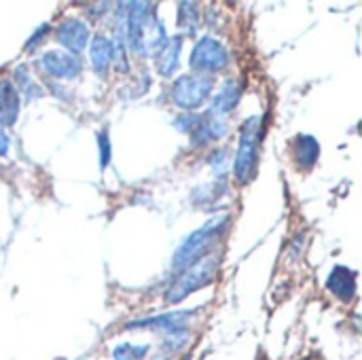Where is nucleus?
Listing matches in <instances>:
<instances>
[{
    "mask_svg": "<svg viewBox=\"0 0 362 360\" xmlns=\"http://www.w3.org/2000/svg\"><path fill=\"white\" fill-rule=\"evenodd\" d=\"M127 38L129 47L138 55H153L157 53L165 42L168 34L163 30V23L159 21L155 13V4L151 2H129L127 4Z\"/></svg>",
    "mask_w": 362,
    "mask_h": 360,
    "instance_id": "nucleus-1",
    "label": "nucleus"
},
{
    "mask_svg": "<svg viewBox=\"0 0 362 360\" xmlns=\"http://www.w3.org/2000/svg\"><path fill=\"white\" fill-rule=\"evenodd\" d=\"M229 227V214H218L212 216L206 225H202L197 231H193L174 252L172 257V267L185 272L187 267H191L193 263H197L199 259H204L206 255H210V246L216 244V240L227 231Z\"/></svg>",
    "mask_w": 362,
    "mask_h": 360,
    "instance_id": "nucleus-2",
    "label": "nucleus"
},
{
    "mask_svg": "<svg viewBox=\"0 0 362 360\" xmlns=\"http://www.w3.org/2000/svg\"><path fill=\"white\" fill-rule=\"evenodd\" d=\"M221 267V257L218 255H206L204 259H199L197 263H193L191 267H187L165 291V301L170 306H176L180 301H185L189 295L202 291L204 286L212 284L216 274Z\"/></svg>",
    "mask_w": 362,
    "mask_h": 360,
    "instance_id": "nucleus-3",
    "label": "nucleus"
},
{
    "mask_svg": "<svg viewBox=\"0 0 362 360\" xmlns=\"http://www.w3.org/2000/svg\"><path fill=\"white\" fill-rule=\"evenodd\" d=\"M259 138H261V117H250L240 132V144L233 161V174L240 185L255 180L259 170Z\"/></svg>",
    "mask_w": 362,
    "mask_h": 360,
    "instance_id": "nucleus-4",
    "label": "nucleus"
},
{
    "mask_svg": "<svg viewBox=\"0 0 362 360\" xmlns=\"http://www.w3.org/2000/svg\"><path fill=\"white\" fill-rule=\"evenodd\" d=\"M214 81L208 74H185L172 83V102L182 110H197L212 93Z\"/></svg>",
    "mask_w": 362,
    "mask_h": 360,
    "instance_id": "nucleus-5",
    "label": "nucleus"
},
{
    "mask_svg": "<svg viewBox=\"0 0 362 360\" xmlns=\"http://www.w3.org/2000/svg\"><path fill=\"white\" fill-rule=\"evenodd\" d=\"M229 59H231V55L221 40H216L212 36H204L193 47L191 57H189V66L195 72H204L210 76L214 72L225 70L229 66Z\"/></svg>",
    "mask_w": 362,
    "mask_h": 360,
    "instance_id": "nucleus-6",
    "label": "nucleus"
},
{
    "mask_svg": "<svg viewBox=\"0 0 362 360\" xmlns=\"http://www.w3.org/2000/svg\"><path fill=\"white\" fill-rule=\"evenodd\" d=\"M195 316V312H172V314H161V316H151V318H140L132 320L125 325L127 331L134 329H144V331H159L168 337L182 335L187 333V323Z\"/></svg>",
    "mask_w": 362,
    "mask_h": 360,
    "instance_id": "nucleus-7",
    "label": "nucleus"
},
{
    "mask_svg": "<svg viewBox=\"0 0 362 360\" xmlns=\"http://www.w3.org/2000/svg\"><path fill=\"white\" fill-rule=\"evenodd\" d=\"M36 64L51 79H76L83 72V64H81L78 55H72V53L59 51V49L45 51Z\"/></svg>",
    "mask_w": 362,
    "mask_h": 360,
    "instance_id": "nucleus-8",
    "label": "nucleus"
},
{
    "mask_svg": "<svg viewBox=\"0 0 362 360\" xmlns=\"http://www.w3.org/2000/svg\"><path fill=\"white\" fill-rule=\"evenodd\" d=\"M55 40L72 55H78L89 42V28L76 17H66L55 28Z\"/></svg>",
    "mask_w": 362,
    "mask_h": 360,
    "instance_id": "nucleus-9",
    "label": "nucleus"
},
{
    "mask_svg": "<svg viewBox=\"0 0 362 360\" xmlns=\"http://www.w3.org/2000/svg\"><path fill=\"white\" fill-rule=\"evenodd\" d=\"M227 134V125L221 117L212 115V112H206V115H199L195 127L191 129V144L195 146H206L218 138H223Z\"/></svg>",
    "mask_w": 362,
    "mask_h": 360,
    "instance_id": "nucleus-10",
    "label": "nucleus"
},
{
    "mask_svg": "<svg viewBox=\"0 0 362 360\" xmlns=\"http://www.w3.org/2000/svg\"><path fill=\"white\" fill-rule=\"evenodd\" d=\"M327 289L339 301H352L356 297V272L346 265L333 267V272L327 278Z\"/></svg>",
    "mask_w": 362,
    "mask_h": 360,
    "instance_id": "nucleus-11",
    "label": "nucleus"
},
{
    "mask_svg": "<svg viewBox=\"0 0 362 360\" xmlns=\"http://www.w3.org/2000/svg\"><path fill=\"white\" fill-rule=\"evenodd\" d=\"M21 98L11 79H0V125L11 127L19 119Z\"/></svg>",
    "mask_w": 362,
    "mask_h": 360,
    "instance_id": "nucleus-12",
    "label": "nucleus"
},
{
    "mask_svg": "<svg viewBox=\"0 0 362 360\" xmlns=\"http://www.w3.org/2000/svg\"><path fill=\"white\" fill-rule=\"evenodd\" d=\"M242 100V85L233 79L225 81L223 87L212 95V102H210V110L212 115L216 117H223V115H229Z\"/></svg>",
    "mask_w": 362,
    "mask_h": 360,
    "instance_id": "nucleus-13",
    "label": "nucleus"
},
{
    "mask_svg": "<svg viewBox=\"0 0 362 360\" xmlns=\"http://www.w3.org/2000/svg\"><path fill=\"white\" fill-rule=\"evenodd\" d=\"M180 51H182V36L168 38V42L155 53V70L165 79L174 76L180 64Z\"/></svg>",
    "mask_w": 362,
    "mask_h": 360,
    "instance_id": "nucleus-14",
    "label": "nucleus"
},
{
    "mask_svg": "<svg viewBox=\"0 0 362 360\" xmlns=\"http://www.w3.org/2000/svg\"><path fill=\"white\" fill-rule=\"evenodd\" d=\"M89 62H91V68L98 74L108 72V68L115 62V45H112V40L108 36L95 34L91 38V45H89Z\"/></svg>",
    "mask_w": 362,
    "mask_h": 360,
    "instance_id": "nucleus-15",
    "label": "nucleus"
},
{
    "mask_svg": "<svg viewBox=\"0 0 362 360\" xmlns=\"http://www.w3.org/2000/svg\"><path fill=\"white\" fill-rule=\"evenodd\" d=\"M293 155H295V161L299 168H314L318 157H320V144L314 136L310 134H299L295 138V149H293Z\"/></svg>",
    "mask_w": 362,
    "mask_h": 360,
    "instance_id": "nucleus-16",
    "label": "nucleus"
},
{
    "mask_svg": "<svg viewBox=\"0 0 362 360\" xmlns=\"http://www.w3.org/2000/svg\"><path fill=\"white\" fill-rule=\"evenodd\" d=\"M15 81H17V85L21 87L25 100H36V98H42V95H45L40 83H36V81L30 76V72H28L25 66H17V68H15Z\"/></svg>",
    "mask_w": 362,
    "mask_h": 360,
    "instance_id": "nucleus-17",
    "label": "nucleus"
},
{
    "mask_svg": "<svg viewBox=\"0 0 362 360\" xmlns=\"http://www.w3.org/2000/svg\"><path fill=\"white\" fill-rule=\"evenodd\" d=\"M178 25L187 32V34H195L199 28V15H197V4L191 2H180L178 4Z\"/></svg>",
    "mask_w": 362,
    "mask_h": 360,
    "instance_id": "nucleus-18",
    "label": "nucleus"
},
{
    "mask_svg": "<svg viewBox=\"0 0 362 360\" xmlns=\"http://www.w3.org/2000/svg\"><path fill=\"white\" fill-rule=\"evenodd\" d=\"M148 346H134V344H119L112 350L115 360H144L148 354Z\"/></svg>",
    "mask_w": 362,
    "mask_h": 360,
    "instance_id": "nucleus-19",
    "label": "nucleus"
},
{
    "mask_svg": "<svg viewBox=\"0 0 362 360\" xmlns=\"http://www.w3.org/2000/svg\"><path fill=\"white\" fill-rule=\"evenodd\" d=\"M98 146H100V168L106 170L110 166V136L106 129L98 132Z\"/></svg>",
    "mask_w": 362,
    "mask_h": 360,
    "instance_id": "nucleus-20",
    "label": "nucleus"
},
{
    "mask_svg": "<svg viewBox=\"0 0 362 360\" xmlns=\"http://www.w3.org/2000/svg\"><path fill=\"white\" fill-rule=\"evenodd\" d=\"M197 119H199V115H197V112H182V115H178V117L174 119V125H176L180 132L191 134V129L195 127Z\"/></svg>",
    "mask_w": 362,
    "mask_h": 360,
    "instance_id": "nucleus-21",
    "label": "nucleus"
},
{
    "mask_svg": "<svg viewBox=\"0 0 362 360\" xmlns=\"http://www.w3.org/2000/svg\"><path fill=\"white\" fill-rule=\"evenodd\" d=\"M210 163H212V170H214L216 174H221V172L225 170L223 163H227V153H225V151H216V153L212 155Z\"/></svg>",
    "mask_w": 362,
    "mask_h": 360,
    "instance_id": "nucleus-22",
    "label": "nucleus"
},
{
    "mask_svg": "<svg viewBox=\"0 0 362 360\" xmlns=\"http://www.w3.org/2000/svg\"><path fill=\"white\" fill-rule=\"evenodd\" d=\"M47 32H49V25H47V23H42V25H40V28H38V30L34 32V36H32V38L28 40L25 49H28V51H32V49L36 47V42H38V40H42V38L47 36Z\"/></svg>",
    "mask_w": 362,
    "mask_h": 360,
    "instance_id": "nucleus-23",
    "label": "nucleus"
},
{
    "mask_svg": "<svg viewBox=\"0 0 362 360\" xmlns=\"http://www.w3.org/2000/svg\"><path fill=\"white\" fill-rule=\"evenodd\" d=\"M8 149H11V140H8L6 132L2 129V125H0V157H4L8 153Z\"/></svg>",
    "mask_w": 362,
    "mask_h": 360,
    "instance_id": "nucleus-24",
    "label": "nucleus"
},
{
    "mask_svg": "<svg viewBox=\"0 0 362 360\" xmlns=\"http://www.w3.org/2000/svg\"><path fill=\"white\" fill-rule=\"evenodd\" d=\"M180 360H191V354H185V356H182Z\"/></svg>",
    "mask_w": 362,
    "mask_h": 360,
    "instance_id": "nucleus-25",
    "label": "nucleus"
}]
</instances>
